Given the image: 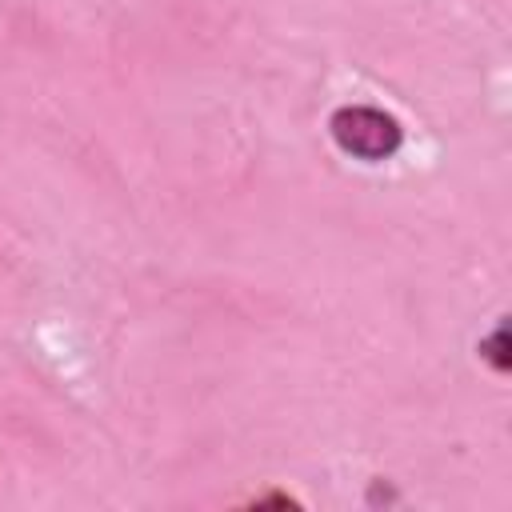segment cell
I'll return each mask as SVG.
<instances>
[{
  "instance_id": "obj_1",
  "label": "cell",
  "mask_w": 512,
  "mask_h": 512,
  "mask_svg": "<svg viewBox=\"0 0 512 512\" xmlns=\"http://www.w3.org/2000/svg\"><path fill=\"white\" fill-rule=\"evenodd\" d=\"M328 136L344 156L364 160V164H384L404 144L400 120L372 104H340L328 116Z\"/></svg>"
},
{
  "instance_id": "obj_3",
  "label": "cell",
  "mask_w": 512,
  "mask_h": 512,
  "mask_svg": "<svg viewBox=\"0 0 512 512\" xmlns=\"http://www.w3.org/2000/svg\"><path fill=\"white\" fill-rule=\"evenodd\" d=\"M248 504H252V508H264V504H284V508H288V504H296V500L284 496V492H268V496H252Z\"/></svg>"
},
{
  "instance_id": "obj_2",
  "label": "cell",
  "mask_w": 512,
  "mask_h": 512,
  "mask_svg": "<svg viewBox=\"0 0 512 512\" xmlns=\"http://www.w3.org/2000/svg\"><path fill=\"white\" fill-rule=\"evenodd\" d=\"M480 360H488L492 364V372H508V324L500 320L484 340H480Z\"/></svg>"
}]
</instances>
